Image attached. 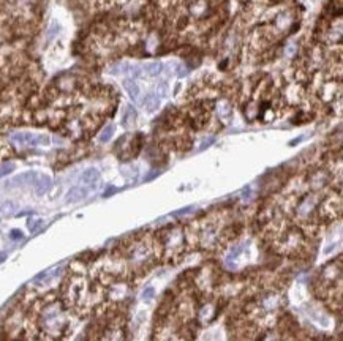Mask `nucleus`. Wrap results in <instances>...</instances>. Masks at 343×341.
Wrapping results in <instances>:
<instances>
[{"instance_id":"nucleus-6","label":"nucleus","mask_w":343,"mask_h":341,"mask_svg":"<svg viewBox=\"0 0 343 341\" xmlns=\"http://www.w3.org/2000/svg\"><path fill=\"white\" fill-rule=\"evenodd\" d=\"M123 87H125V90H127V93L130 95V98H132L133 101H136V100L139 98L141 89H139V86L136 84V81H133V79H125V81H123Z\"/></svg>"},{"instance_id":"nucleus-4","label":"nucleus","mask_w":343,"mask_h":341,"mask_svg":"<svg viewBox=\"0 0 343 341\" xmlns=\"http://www.w3.org/2000/svg\"><path fill=\"white\" fill-rule=\"evenodd\" d=\"M35 193H37V196H43V195H46L49 189H51V186H52V179L49 177V176H38L37 177V180H35Z\"/></svg>"},{"instance_id":"nucleus-1","label":"nucleus","mask_w":343,"mask_h":341,"mask_svg":"<svg viewBox=\"0 0 343 341\" xmlns=\"http://www.w3.org/2000/svg\"><path fill=\"white\" fill-rule=\"evenodd\" d=\"M11 142L19 147H40V145H49L51 138L46 135H35L30 131H17L11 135Z\"/></svg>"},{"instance_id":"nucleus-12","label":"nucleus","mask_w":343,"mask_h":341,"mask_svg":"<svg viewBox=\"0 0 343 341\" xmlns=\"http://www.w3.org/2000/svg\"><path fill=\"white\" fill-rule=\"evenodd\" d=\"M41 224H43V220L41 218H29V221H27V226H29V231L30 232H35L37 229H40Z\"/></svg>"},{"instance_id":"nucleus-7","label":"nucleus","mask_w":343,"mask_h":341,"mask_svg":"<svg viewBox=\"0 0 343 341\" xmlns=\"http://www.w3.org/2000/svg\"><path fill=\"white\" fill-rule=\"evenodd\" d=\"M142 106L146 108L147 112H154V111H157L158 106H160V97H158L157 93H149L147 97H146V100L142 101Z\"/></svg>"},{"instance_id":"nucleus-3","label":"nucleus","mask_w":343,"mask_h":341,"mask_svg":"<svg viewBox=\"0 0 343 341\" xmlns=\"http://www.w3.org/2000/svg\"><path fill=\"white\" fill-rule=\"evenodd\" d=\"M89 195V189L85 186H73L70 188L67 195H65V202L67 204H75V202H79L82 201L84 198H87Z\"/></svg>"},{"instance_id":"nucleus-14","label":"nucleus","mask_w":343,"mask_h":341,"mask_svg":"<svg viewBox=\"0 0 343 341\" xmlns=\"http://www.w3.org/2000/svg\"><path fill=\"white\" fill-rule=\"evenodd\" d=\"M154 295H155V291H154L152 286H149L146 291L142 292V299H144V300H147V302H149L151 299H154Z\"/></svg>"},{"instance_id":"nucleus-13","label":"nucleus","mask_w":343,"mask_h":341,"mask_svg":"<svg viewBox=\"0 0 343 341\" xmlns=\"http://www.w3.org/2000/svg\"><path fill=\"white\" fill-rule=\"evenodd\" d=\"M13 170H14V164H13V163L2 164V166H0V179L5 177V176H8V174H11Z\"/></svg>"},{"instance_id":"nucleus-11","label":"nucleus","mask_w":343,"mask_h":341,"mask_svg":"<svg viewBox=\"0 0 343 341\" xmlns=\"http://www.w3.org/2000/svg\"><path fill=\"white\" fill-rule=\"evenodd\" d=\"M114 131H116L114 125H108V126H104V128H103V131L100 133V136H98V141H100L101 144L108 142V141H110V139H111V138L114 136Z\"/></svg>"},{"instance_id":"nucleus-5","label":"nucleus","mask_w":343,"mask_h":341,"mask_svg":"<svg viewBox=\"0 0 343 341\" xmlns=\"http://www.w3.org/2000/svg\"><path fill=\"white\" fill-rule=\"evenodd\" d=\"M100 180V170L97 167H89L81 174V182L84 185H95Z\"/></svg>"},{"instance_id":"nucleus-2","label":"nucleus","mask_w":343,"mask_h":341,"mask_svg":"<svg viewBox=\"0 0 343 341\" xmlns=\"http://www.w3.org/2000/svg\"><path fill=\"white\" fill-rule=\"evenodd\" d=\"M38 174L35 170H27V173H23L19 176H16L14 179H11L7 185L8 186H24V185H32L37 180Z\"/></svg>"},{"instance_id":"nucleus-9","label":"nucleus","mask_w":343,"mask_h":341,"mask_svg":"<svg viewBox=\"0 0 343 341\" xmlns=\"http://www.w3.org/2000/svg\"><path fill=\"white\" fill-rule=\"evenodd\" d=\"M144 71L149 76H158L161 71H163V63L161 62H149L144 65Z\"/></svg>"},{"instance_id":"nucleus-15","label":"nucleus","mask_w":343,"mask_h":341,"mask_svg":"<svg viewBox=\"0 0 343 341\" xmlns=\"http://www.w3.org/2000/svg\"><path fill=\"white\" fill-rule=\"evenodd\" d=\"M21 237H23V234L19 231H13L11 232V239H21Z\"/></svg>"},{"instance_id":"nucleus-10","label":"nucleus","mask_w":343,"mask_h":341,"mask_svg":"<svg viewBox=\"0 0 343 341\" xmlns=\"http://www.w3.org/2000/svg\"><path fill=\"white\" fill-rule=\"evenodd\" d=\"M135 120H136V112L132 108H127V111H125V114L122 116V125L125 128H128L135 123Z\"/></svg>"},{"instance_id":"nucleus-8","label":"nucleus","mask_w":343,"mask_h":341,"mask_svg":"<svg viewBox=\"0 0 343 341\" xmlns=\"http://www.w3.org/2000/svg\"><path fill=\"white\" fill-rule=\"evenodd\" d=\"M17 208H19V205L14 201H5L0 204V215H13L14 212H17Z\"/></svg>"}]
</instances>
